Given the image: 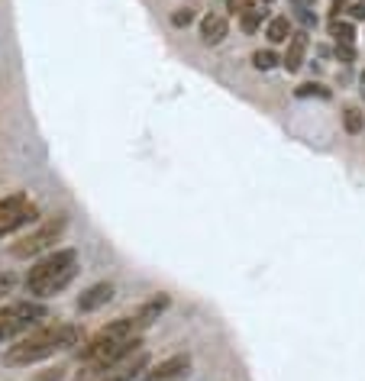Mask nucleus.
Listing matches in <instances>:
<instances>
[{
	"label": "nucleus",
	"instance_id": "2eb2a0df",
	"mask_svg": "<svg viewBox=\"0 0 365 381\" xmlns=\"http://www.w3.org/2000/svg\"><path fill=\"white\" fill-rule=\"evenodd\" d=\"M265 10H262V4L259 7H253V10H246V14L239 16V26H243V33H255V29L262 26V20H265Z\"/></svg>",
	"mask_w": 365,
	"mask_h": 381
},
{
	"label": "nucleus",
	"instance_id": "f03ea898",
	"mask_svg": "<svg viewBox=\"0 0 365 381\" xmlns=\"http://www.w3.org/2000/svg\"><path fill=\"white\" fill-rule=\"evenodd\" d=\"M78 275V252L75 249H55V252L43 255L26 275V291L36 301H49V297L62 294Z\"/></svg>",
	"mask_w": 365,
	"mask_h": 381
},
{
	"label": "nucleus",
	"instance_id": "9d476101",
	"mask_svg": "<svg viewBox=\"0 0 365 381\" xmlns=\"http://www.w3.org/2000/svg\"><path fill=\"white\" fill-rule=\"evenodd\" d=\"M169 307H171V297H169V294H155L152 301H146V304H142V307L133 313V317L139 320V326H142V330H146V326H152L155 320L162 317V313L169 311Z\"/></svg>",
	"mask_w": 365,
	"mask_h": 381
},
{
	"label": "nucleus",
	"instance_id": "393cba45",
	"mask_svg": "<svg viewBox=\"0 0 365 381\" xmlns=\"http://www.w3.org/2000/svg\"><path fill=\"white\" fill-rule=\"evenodd\" d=\"M314 4H317V0H295V7H297V10H310Z\"/></svg>",
	"mask_w": 365,
	"mask_h": 381
},
{
	"label": "nucleus",
	"instance_id": "f8f14e48",
	"mask_svg": "<svg viewBox=\"0 0 365 381\" xmlns=\"http://www.w3.org/2000/svg\"><path fill=\"white\" fill-rule=\"evenodd\" d=\"M265 36H268V43H272V45L291 43V36H295V29H291V20H288V16H272V20H268Z\"/></svg>",
	"mask_w": 365,
	"mask_h": 381
},
{
	"label": "nucleus",
	"instance_id": "6e6552de",
	"mask_svg": "<svg viewBox=\"0 0 365 381\" xmlns=\"http://www.w3.org/2000/svg\"><path fill=\"white\" fill-rule=\"evenodd\" d=\"M110 301H113V284L110 281H97V284H91L85 294L78 297V311L91 313V311H97V307H104V304H110Z\"/></svg>",
	"mask_w": 365,
	"mask_h": 381
},
{
	"label": "nucleus",
	"instance_id": "5701e85b",
	"mask_svg": "<svg viewBox=\"0 0 365 381\" xmlns=\"http://www.w3.org/2000/svg\"><path fill=\"white\" fill-rule=\"evenodd\" d=\"M346 10H349L352 20H365V4H359V0H356V4H349Z\"/></svg>",
	"mask_w": 365,
	"mask_h": 381
},
{
	"label": "nucleus",
	"instance_id": "39448f33",
	"mask_svg": "<svg viewBox=\"0 0 365 381\" xmlns=\"http://www.w3.org/2000/svg\"><path fill=\"white\" fill-rule=\"evenodd\" d=\"M65 226H68V217H65V213H55V217H49L46 223L36 226L33 233L20 236V240L10 246V255H14V259H36V255L49 252V249L62 240Z\"/></svg>",
	"mask_w": 365,
	"mask_h": 381
},
{
	"label": "nucleus",
	"instance_id": "1a4fd4ad",
	"mask_svg": "<svg viewBox=\"0 0 365 381\" xmlns=\"http://www.w3.org/2000/svg\"><path fill=\"white\" fill-rule=\"evenodd\" d=\"M226 36H230V23L223 14H207L201 20V43L204 45H220Z\"/></svg>",
	"mask_w": 365,
	"mask_h": 381
},
{
	"label": "nucleus",
	"instance_id": "f3484780",
	"mask_svg": "<svg viewBox=\"0 0 365 381\" xmlns=\"http://www.w3.org/2000/svg\"><path fill=\"white\" fill-rule=\"evenodd\" d=\"M295 94H297V97H320V100H330V87L317 85V81H307V85H301Z\"/></svg>",
	"mask_w": 365,
	"mask_h": 381
},
{
	"label": "nucleus",
	"instance_id": "412c9836",
	"mask_svg": "<svg viewBox=\"0 0 365 381\" xmlns=\"http://www.w3.org/2000/svg\"><path fill=\"white\" fill-rule=\"evenodd\" d=\"M337 58L339 62H356V45H337Z\"/></svg>",
	"mask_w": 365,
	"mask_h": 381
},
{
	"label": "nucleus",
	"instance_id": "6ab92c4d",
	"mask_svg": "<svg viewBox=\"0 0 365 381\" xmlns=\"http://www.w3.org/2000/svg\"><path fill=\"white\" fill-rule=\"evenodd\" d=\"M253 7H259V0H226V10H230V14H239V16Z\"/></svg>",
	"mask_w": 365,
	"mask_h": 381
},
{
	"label": "nucleus",
	"instance_id": "b1692460",
	"mask_svg": "<svg viewBox=\"0 0 365 381\" xmlns=\"http://www.w3.org/2000/svg\"><path fill=\"white\" fill-rule=\"evenodd\" d=\"M346 7H349V0H333V10H330L333 20H339V14H343Z\"/></svg>",
	"mask_w": 365,
	"mask_h": 381
},
{
	"label": "nucleus",
	"instance_id": "0eeeda50",
	"mask_svg": "<svg viewBox=\"0 0 365 381\" xmlns=\"http://www.w3.org/2000/svg\"><path fill=\"white\" fill-rule=\"evenodd\" d=\"M188 368H191V355L178 353V355H169L165 362H159L155 368H149L139 381H175V378H181Z\"/></svg>",
	"mask_w": 365,
	"mask_h": 381
},
{
	"label": "nucleus",
	"instance_id": "7ed1b4c3",
	"mask_svg": "<svg viewBox=\"0 0 365 381\" xmlns=\"http://www.w3.org/2000/svg\"><path fill=\"white\" fill-rule=\"evenodd\" d=\"M142 349V336H127V339H113V343H107V346H100L94 355H88L85 362H81V372L75 375V381H97L100 375L107 372V368L120 365L123 359H129V355H136Z\"/></svg>",
	"mask_w": 365,
	"mask_h": 381
},
{
	"label": "nucleus",
	"instance_id": "ddd939ff",
	"mask_svg": "<svg viewBox=\"0 0 365 381\" xmlns=\"http://www.w3.org/2000/svg\"><path fill=\"white\" fill-rule=\"evenodd\" d=\"M330 36L337 45H356V29H352V23L330 20Z\"/></svg>",
	"mask_w": 365,
	"mask_h": 381
},
{
	"label": "nucleus",
	"instance_id": "9b49d317",
	"mask_svg": "<svg viewBox=\"0 0 365 381\" xmlns=\"http://www.w3.org/2000/svg\"><path fill=\"white\" fill-rule=\"evenodd\" d=\"M304 55H307V33H295L291 36V43H288V52L281 55V65L295 75V71L304 65Z\"/></svg>",
	"mask_w": 365,
	"mask_h": 381
},
{
	"label": "nucleus",
	"instance_id": "a878e982",
	"mask_svg": "<svg viewBox=\"0 0 365 381\" xmlns=\"http://www.w3.org/2000/svg\"><path fill=\"white\" fill-rule=\"evenodd\" d=\"M259 4H275V0H259Z\"/></svg>",
	"mask_w": 365,
	"mask_h": 381
},
{
	"label": "nucleus",
	"instance_id": "423d86ee",
	"mask_svg": "<svg viewBox=\"0 0 365 381\" xmlns=\"http://www.w3.org/2000/svg\"><path fill=\"white\" fill-rule=\"evenodd\" d=\"M146 368H149V353L146 349H139V353L129 355V359H123L120 365L107 368L97 381H139L142 375H146Z\"/></svg>",
	"mask_w": 365,
	"mask_h": 381
},
{
	"label": "nucleus",
	"instance_id": "4be33fe9",
	"mask_svg": "<svg viewBox=\"0 0 365 381\" xmlns=\"http://www.w3.org/2000/svg\"><path fill=\"white\" fill-rule=\"evenodd\" d=\"M62 378H65V368H49V372L36 375L33 381H62Z\"/></svg>",
	"mask_w": 365,
	"mask_h": 381
},
{
	"label": "nucleus",
	"instance_id": "dca6fc26",
	"mask_svg": "<svg viewBox=\"0 0 365 381\" xmlns=\"http://www.w3.org/2000/svg\"><path fill=\"white\" fill-rule=\"evenodd\" d=\"M275 65H281V58L275 55L272 49H259V52L253 55V68H259V71H272Z\"/></svg>",
	"mask_w": 365,
	"mask_h": 381
},
{
	"label": "nucleus",
	"instance_id": "4468645a",
	"mask_svg": "<svg viewBox=\"0 0 365 381\" xmlns=\"http://www.w3.org/2000/svg\"><path fill=\"white\" fill-rule=\"evenodd\" d=\"M343 129L349 136H359L365 129V113L359 110V107H346L343 110Z\"/></svg>",
	"mask_w": 365,
	"mask_h": 381
},
{
	"label": "nucleus",
	"instance_id": "aec40b11",
	"mask_svg": "<svg viewBox=\"0 0 365 381\" xmlns=\"http://www.w3.org/2000/svg\"><path fill=\"white\" fill-rule=\"evenodd\" d=\"M14 284H16V275H14V272H0V297L10 294V291H14Z\"/></svg>",
	"mask_w": 365,
	"mask_h": 381
},
{
	"label": "nucleus",
	"instance_id": "20e7f679",
	"mask_svg": "<svg viewBox=\"0 0 365 381\" xmlns=\"http://www.w3.org/2000/svg\"><path fill=\"white\" fill-rule=\"evenodd\" d=\"M49 320V307L39 301H14L0 311V343L16 339L23 333H33L36 326Z\"/></svg>",
	"mask_w": 365,
	"mask_h": 381
},
{
	"label": "nucleus",
	"instance_id": "a211bd4d",
	"mask_svg": "<svg viewBox=\"0 0 365 381\" xmlns=\"http://www.w3.org/2000/svg\"><path fill=\"white\" fill-rule=\"evenodd\" d=\"M188 23H194V7H181V10H175L171 14V26H188Z\"/></svg>",
	"mask_w": 365,
	"mask_h": 381
},
{
	"label": "nucleus",
	"instance_id": "bb28decb",
	"mask_svg": "<svg viewBox=\"0 0 365 381\" xmlns=\"http://www.w3.org/2000/svg\"><path fill=\"white\" fill-rule=\"evenodd\" d=\"M362 85H365V71H362Z\"/></svg>",
	"mask_w": 365,
	"mask_h": 381
},
{
	"label": "nucleus",
	"instance_id": "f257e3e1",
	"mask_svg": "<svg viewBox=\"0 0 365 381\" xmlns=\"http://www.w3.org/2000/svg\"><path fill=\"white\" fill-rule=\"evenodd\" d=\"M78 339H81V330L75 323H49V326H36L29 336H23L20 343L4 353V362L14 368L20 365H36V362L49 359V355L62 353V349H71L78 346Z\"/></svg>",
	"mask_w": 365,
	"mask_h": 381
}]
</instances>
